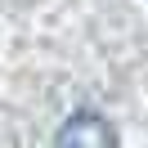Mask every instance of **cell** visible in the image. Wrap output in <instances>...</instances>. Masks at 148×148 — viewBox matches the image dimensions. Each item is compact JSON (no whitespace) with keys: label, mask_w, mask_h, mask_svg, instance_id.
Instances as JSON below:
<instances>
[{"label":"cell","mask_w":148,"mask_h":148,"mask_svg":"<svg viewBox=\"0 0 148 148\" xmlns=\"http://www.w3.org/2000/svg\"><path fill=\"white\" fill-rule=\"evenodd\" d=\"M58 148H112L117 144V130L108 126L103 117H94V112H76V117H67V126L54 135Z\"/></svg>","instance_id":"obj_1"}]
</instances>
